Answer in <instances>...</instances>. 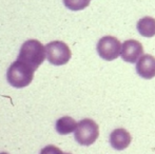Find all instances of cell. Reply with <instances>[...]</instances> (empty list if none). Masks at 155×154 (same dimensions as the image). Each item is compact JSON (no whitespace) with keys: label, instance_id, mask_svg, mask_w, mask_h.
<instances>
[{"label":"cell","instance_id":"5b68a950","mask_svg":"<svg viewBox=\"0 0 155 154\" xmlns=\"http://www.w3.org/2000/svg\"><path fill=\"white\" fill-rule=\"evenodd\" d=\"M123 44L116 37L104 36L97 43V53L102 59L112 61L119 57L121 54Z\"/></svg>","mask_w":155,"mask_h":154},{"label":"cell","instance_id":"8fae6325","mask_svg":"<svg viewBox=\"0 0 155 154\" xmlns=\"http://www.w3.org/2000/svg\"><path fill=\"white\" fill-rule=\"evenodd\" d=\"M91 0H63L65 8L71 11H81L89 6Z\"/></svg>","mask_w":155,"mask_h":154},{"label":"cell","instance_id":"52a82bcc","mask_svg":"<svg viewBox=\"0 0 155 154\" xmlns=\"http://www.w3.org/2000/svg\"><path fill=\"white\" fill-rule=\"evenodd\" d=\"M136 72L145 79L155 77V57L149 54L143 55L136 64Z\"/></svg>","mask_w":155,"mask_h":154},{"label":"cell","instance_id":"3957f363","mask_svg":"<svg viewBox=\"0 0 155 154\" xmlns=\"http://www.w3.org/2000/svg\"><path fill=\"white\" fill-rule=\"evenodd\" d=\"M75 139L81 146H91L99 136V127L91 118L80 120L75 130Z\"/></svg>","mask_w":155,"mask_h":154},{"label":"cell","instance_id":"8992f818","mask_svg":"<svg viewBox=\"0 0 155 154\" xmlns=\"http://www.w3.org/2000/svg\"><path fill=\"white\" fill-rule=\"evenodd\" d=\"M143 54V48L139 41L130 39L123 43L121 47V58L127 62L134 64Z\"/></svg>","mask_w":155,"mask_h":154},{"label":"cell","instance_id":"7a4b0ae2","mask_svg":"<svg viewBox=\"0 0 155 154\" xmlns=\"http://www.w3.org/2000/svg\"><path fill=\"white\" fill-rule=\"evenodd\" d=\"M34 72L35 71L31 67L25 64V62L17 60L13 62L8 68L6 78L8 84L14 88H25L32 82L34 78Z\"/></svg>","mask_w":155,"mask_h":154},{"label":"cell","instance_id":"30bf717a","mask_svg":"<svg viewBox=\"0 0 155 154\" xmlns=\"http://www.w3.org/2000/svg\"><path fill=\"white\" fill-rule=\"evenodd\" d=\"M78 123L75 119L70 116H63L56 121V130L60 135H67L72 132H75Z\"/></svg>","mask_w":155,"mask_h":154},{"label":"cell","instance_id":"6da1fadb","mask_svg":"<svg viewBox=\"0 0 155 154\" xmlns=\"http://www.w3.org/2000/svg\"><path fill=\"white\" fill-rule=\"evenodd\" d=\"M45 56H47V50L45 45L36 39H30L21 45L17 60L25 62L34 71H36L39 66L45 61Z\"/></svg>","mask_w":155,"mask_h":154},{"label":"cell","instance_id":"277c9868","mask_svg":"<svg viewBox=\"0 0 155 154\" xmlns=\"http://www.w3.org/2000/svg\"><path fill=\"white\" fill-rule=\"evenodd\" d=\"M47 58L54 66H63L68 64L72 57V52L67 43L59 40L52 41L45 45Z\"/></svg>","mask_w":155,"mask_h":154},{"label":"cell","instance_id":"5bb4252c","mask_svg":"<svg viewBox=\"0 0 155 154\" xmlns=\"http://www.w3.org/2000/svg\"><path fill=\"white\" fill-rule=\"evenodd\" d=\"M64 154H71V153H64Z\"/></svg>","mask_w":155,"mask_h":154},{"label":"cell","instance_id":"7c38bea8","mask_svg":"<svg viewBox=\"0 0 155 154\" xmlns=\"http://www.w3.org/2000/svg\"><path fill=\"white\" fill-rule=\"evenodd\" d=\"M40 154H64L60 150L59 148H57L56 146H53V145H50V146H47L41 150Z\"/></svg>","mask_w":155,"mask_h":154},{"label":"cell","instance_id":"4fadbf2b","mask_svg":"<svg viewBox=\"0 0 155 154\" xmlns=\"http://www.w3.org/2000/svg\"><path fill=\"white\" fill-rule=\"evenodd\" d=\"M0 154H8V153H6V152H2V153H0Z\"/></svg>","mask_w":155,"mask_h":154},{"label":"cell","instance_id":"9c48e42d","mask_svg":"<svg viewBox=\"0 0 155 154\" xmlns=\"http://www.w3.org/2000/svg\"><path fill=\"white\" fill-rule=\"evenodd\" d=\"M137 31L143 37L155 36V19L153 17H143L137 22Z\"/></svg>","mask_w":155,"mask_h":154},{"label":"cell","instance_id":"ba28073f","mask_svg":"<svg viewBox=\"0 0 155 154\" xmlns=\"http://www.w3.org/2000/svg\"><path fill=\"white\" fill-rule=\"evenodd\" d=\"M132 142V136L131 134L124 128L115 129L110 134V144L115 150H124L130 146Z\"/></svg>","mask_w":155,"mask_h":154}]
</instances>
